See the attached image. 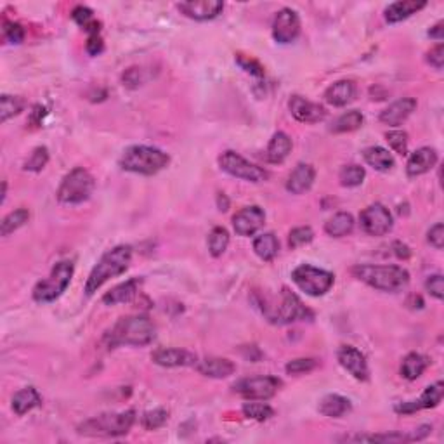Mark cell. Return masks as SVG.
<instances>
[{
  "instance_id": "6da1fadb",
  "label": "cell",
  "mask_w": 444,
  "mask_h": 444,
  "mask_svg": "<svg viewBox=\"0 0 444 444\" xmlns=\"http://www.w3.org/2000/svg\"><path fill=\"white\" fill-rule=\"evenodd\" d=\"M156 337V328L153 321L143 314H132L124 316L112 326L104 335V344L109 349L120 347V345H134L143 347L149 345Z\"/></svg>"
},
{
  "instance_id": "7a4b0ae2",
  "label": "cell",
  "mask_w": 444,
  "mask_h": 444,
  "mask_svg": "<svg viewBox=\"0 0 444 444\" xmlns=\"http://www.w3.org/2000/svg\"><path fill=\"white\" fill-rule=\"evenodd\" d=\"M132 261V249L129 245H119L115 249L108 250L103 257L99 259L94 269L90 271L87 281H85V293L94 296L106 281L112 278L120 276L129 269Z\"/></svg>"
},
{
  "instance_id": "3957f363",
  "label": "cell",
  "mask_w": 444,
  "mask_h": 444,
  "mask_svg": "<svg viewBox=\"0 0 444 444\" xmlns=\"http://www.w3.org/2000/svg\"><path fill=\"white\" fill-rule=\"evenodd\" d=\"M352 274L372 288L389 293L401 292L410 283V273L401 266L359 264L352 267Z\"/></svg>"
},
{
  "instance_id": "277c9868",
  "label": "cell",
  "mask_w": 444,
  "mask_h": 444,
  "mask_svg": "<svg viewBox=\"0 0 444 444\" xmlns=\"http://www.w3.org/2000/svg\"><path fill=\"white\" fill-rule=\"evenodd\" d=\"M170 163V156L163 149L155 146H136L127 148L120 158V168L131 174L139 175H155L162 172Z\"/></svg>"
},
{
  "instance_id": "5b68a950",
  "label": "cell",
  "mask_w": 444,
  "mask_h": 444,
  "mask_svg": "<svg viewBox=\"0 0 444 444\" xmlns=\"http://www.w3.org/2000/svg\"><path fill=\"white\" fill-rule=\"evenodd\" d=\"M136 423V411L127 410L121 413H101L85 420L77 427V432L85 438H119L125 435Z\"/></svg>"
},
{
  "instance_id": "8992f818",
  "label": "cell",
  "mask_w": 444,
  "mask_h": 444,
  "mask_svg": "<svg viewBox=\"0 0 444 444\" xmlns=\"http://www.w3.org/2000/svg\"><path fill=\"white\" fill-rule=\"evenodd\" d=\"M96 188L92 174L84 167H75L61 180L58 188V202L63 205H80L87 202Z\"/></svg>"
},
{
  "instance_id": "52a82bcc",
  "label": "cell",
  "mask_w": 444,
  "mask_h": 444,
  "mask_svg": "<svg viewBox=\"0 0 444 444\" xmlns=\"http://www.w3.org/2000/svg\"><path fill=\"white\" fill-rule=\"evenodd\" d=\"M75 266L72 261H61L53 267L45 280L38 281L33 288V298L38 304H50L58 300L72 283Z\"/></svg>"
},
{
  "instance_id": "ba28073f",
  "label": "cell",
  "mask_w": 444,
  "mask_h": 444,
  "mask_svg": "<svg viewBox=\"0 0 444 444\" xmlns=\"http://www.w3.org/2000/svg\"><path fill=\"white\" fill-rule=\"evenodd\" d=\"M292 280L305 296L321 297L330 292V288L335 283V276L330 271L320 269L309 264H302L293 269Z\"/></svg>"
},
{
  "instance_id": "9c48e42d",
  "label": "cell",
  "mask_w": 444,
  "mask_h": 444,
  "mask_svg": "<svg viewBox=\"0 0 444 444\" xmlns=\"http://www.w3.org/2000/svg\"><path fill=\"white\" fill-rule=\"evenodd\" d=\"M219 165H221V168L226 174L242 180H249V183H264L269 178V174L264 168L249 162L242 155H238L237 151H224L219 156Z\"/></svg>"
},
{
  "instance_id": "30bf717a",
  "label": "cell",
  "mask_w": 444,
  "mask_h": 444,
  "mask_svg": "<svg viewBox=\"0 0 444 444\" xmlns=\"http://www.w3.org/2000/svg\"><path fill=\"white\" fill-rule=\"evenodd\" d=\"M281 380L278 377H252L243 379L233 385L234 392L247 401H267L280 391Z\"/></svg>"
},
{
  "instance_id": "8fae6325",
  "label": "cell",
  "mask_w": 444,
  "mask_h": 444,
  "mask_svg": "<svg viewBox=\"0 0 444 444\" xmlns=\"http://www.w3.org/2000/svg\"><path fill=\"white\" fill-rule=\"evenodd\" d=\"M314 314L302 304V300L298 298L296 293L290 292L288 288L281 290V300L280 305L276 308V311L271 313L269 321L278 325H288L293 321H305L313 320Z\"/></svg>"
},
{
  "instance_id": "7c38bea8",
  "label": "cell",
  "mask_w": 444,
  "mask_h": 444,
  "mask_svg": "<svg viewBox=\"0 0 444 444\" xmlns=\"http://www.w3.org/2000/svg\"><path fill=\"white\" fill-rule=\"evenodd\" d=\"M359 222L364 233L370 234V237H385L394 224L392 214L382 203H373V205L364 208L359 215Z\"/></svg>"
},
{
  "instance_id": "4fadbf2b",
  "label": "cell",
  "mask_w": 444,
  "mask_h": 444,
  "mask_svg": "<svg viewBox=\"0 0 444 444\" xmlns=\"http://www.w3.org/2000/svg\"><path fill=\"white\" fill-rule=\"evenodd\" d=\"M300 35V18L293 9L283 7L274 16L273 23V38L278 44H292Z\"/></svg>"
},
{
  "instance_id": "5bb4252c",
  "label": "cell",
  "mask_w": 444,
  "mask_h": 444,
  "mask_svg": "<svg viewBox=\"0 0 444 444\" xmlns=\"http://www.w3.org/2000/svg\"><path fill=\"white\" fill-rule=\"evenodd\" d=\"M337 359H339L340 367L344 368L349 375L354 377L359 382H367L370 379V370H368L367 357L359 349L352 347V345H344L337 352Z\"/></svg>"
},
{
  "instance_id": "9a60e30c",
  "label": "cell",
  "mask_w": 444,
  "mask_h": 444,
  "mask_svg": "<svg viewBox=\"0 0 444 444\" xmlns=\"http://www.w3.org/2000/svg\"><path fill=\"white\" fill-rule=\"evenodd\" d=\"M266 222V214L259 205L242 208L233 215V227L238 237H254Z\"/></svg>"
},
{
  "instance_id": "2e32d148",
  "label": "cell",
  "mask_w": 444,
  "mask_h": 444,
  "mask_svg": "<svg viewBox=\"0 0 444 444\" xmlns=\"http://www.w3.org/2000/svg\"><path fill=\"white\" fill-rule=\"evenodd\" d=\"M443 396H444V384L435 382L429 385V387L422 392V396H420L418 399L401 403L394 408V410H396V413H399V415H411L420 410H431V408H435L441 404Z\"/></svg>"
},
{
  "instance_id": "e0dca14e",
  "label": "cell",
  "mask_w": 444,
  "mask_h": 444,
  "mask_svg": "<svg viewBox=\"0 0 444 444\" xmlns=\"http://www.w3.org/2000/svg\"><path fill=\"white\" fill-rule=\"evenodd\" d=\"M288 108L292 117L300 124H318L326 119V108L320 103L305 99L302 96H292L288 101Z\"/></svg>"
},
{
  "instance_id": "ac0fdd59",
  "label": "cell",
  "mask_w": 444,
  "mask_h": 444,
  "mask_svg": "<svg viewBox=\"0 0 444 444\" xmlns=\"http://www.w3.org/2000/svg\"><path fill=\"white\" fill-rule=\"evenodd\" d=\"M178 9L186 18L195 19V21H210L222 13L224 2L221 0H191V2H180Z\"/></svg>"
},
{
  "instance_id": "d6986e66",
  "label": "cell",
  "mask_w": 444,
  "mask_h": 444,
  "mask_svg": "<svg viewBox=\"0 0 444 444\" xmlns=\"http://www.w3.org/2000/svg\"><path fill=\"white\" fill-rule=\"evenodd\" d=\"M153 363L163 368H179V367H195L198 357L193 352L186 351V349L178 347H162L156 349L151 354Z\"/></svg>"
},
{
  "instance_id": "ffe728a7",
  "label": "cell",
  "mask_w": 444,
  "mask_h": 444,
  "mask_svg": "<svg viewBox=\"0 0 444 444\" xmlns=\"http://www.w3.org/2000/svg\"><path fill=\"white\" fill-rule=\"evenodd\" d=\"M416 109V101L413 97H403V99L394 101L392 104H389L387 108L380 113V121L389 127H399L401 124H404Z\"/></svg>"
},
{
  "instance_id": "44dd1931",
  "label": "cell",
  "mask_w": 444,
  "mask_h": 444,
  "mask_svg": "<svg viewBox=\"0 0 444 444\" xmlns=\"http://www.w3.org/2000/svg\"><path fill=\"white\" fill-rule=\"evenodd\" d=\"M438 163V151L434 148L423 146L411 153L406 163L408 178H418V175L427 174Z\"/></svg>"
},
{
  "instance_id": "7402d4cb",
  "label": "cell",
  "mask_w": 444,
  "mask_h": 444,
  "mask_svg": "<svg viewBox=\"0 0 444 444\" xmlns=\"http://www.w3.org/2000/svg\"><path fill=\"white\" fill-rule=\"evenodd\" d=\"M196 372L208 379H227L237 372V364L226 357H205L202 361H196Z\"/></svg>"
},
{
  "instance_id": "603a6c76",
  "label": "cell",
  "mask_w": 444,
  "mask_h": 444,
  "mask_svg": "<svg viewBox=\"0 0 444 444\" xmlns=\"http://www.w3.org/2000/svg\"><path fill=\"white\" fill-rule=\"evenodd\" d=\"M316 179V170L311 163H298L286 180V191L292 195H302L313 188Z\"/></svg>"
},
{
  "instance_id": "cb8c5ba5",
  "label": "cell",
  "mask_w": 444,
  "mask_h": 444,
  "mask_svg": "<svg viewBox=\"0 0 444 444\" xmlns=\"http://www.w3.org/2000/svg\"><path fill=\"white\" fill-rule=\"evenodd\" d=\"M356 97V84L352 80H339L325 90V101L335 108H344Z\"/></svg>"
},
{
  "instance_id": "d4e9b609",
  "label": "cell",
  "mask_w": 444,
  "mask_h": 444,
  "mask_svg": "<svg viewBox=\"0 0 444 444\" xmlns=\"http://www.w3.org/2000/svg\"><path fill=\"white\" fill-rule=\"evenodd\" d=\"M141 280L139 278H132L125 283H120L115 288H112L109 292H106L103 296V304L104 305H119V304H129L136 298L137 292H139Z\"/></svg>"
},
{
  "instance_id": "484cf974",
  "label": "cell",
  "mask_w": 444,
  "mask_h": 444,
  "mask_svg": "<svg viewBox=\"0 0 444 444\" xmlns=\"http://www.w3.org/2000/svg\"><path fill=\"white\" fill-rule=\"evenodd\" d=\"M423 7H427L426 0H398L385 9V21L391 23V25L401 23L418 13V11H422Z\"/></svg>"
},
{
  "instance_id": "4316f807",
  "label": "cell",
  "mask_w": 444,
  "mask_h": 444,
  "mask_svg": "<svg viewBox=\"0 0 444 444\" xmlns=\"http://www.w3.org/2000/svg\"><path fill=\"white\" fill-rule=\"evenodd\" d=\"M292 139H290L288 134L285 132H276L273 137H271L269 144H267V151H266V158L269 163H283L288 155L292 153Z\"/></svg>"
},
{
  "instance_id": "83f0119b",
  "label": "cell",
  "mask_w": 444,
  "mask_h": 444,
  "mask_svg": "<svg viewBox=\"0 0 444 444\" xmlns=\"http://www.w3.org/2000/svg\"><path fill=\"white\" fill-rule=\"evenodd\" d=\"M320 413L328 418H340L352 410L351 401L340 394H328L320 401Z\"/></svg>"
},
{
  "instance_id": "f1b7e54d",
  "label": "cell",
  "mask_w": 444,
  "mask_h": 444,
  "mask_svg": "<svg viewBox=\"0 0 444 444\" xmlns=\"http://www.w3.org/2000/svg\"><path fill=\"white\" fill-rule=\"evenodd\" d=\"M42 404V396L35 387H25L13 396V410L16 415L23 416Z\"/></svg>"
},
{
  "instance_id": "f546056e",
  "label": "cell",
  "mask_w": 444,
  "mask_h": 444,
  "mask_svg": "<svg viewBox=\"0 0 444 444\" xmlns=\"http://www.w3.org/2000/svg\"><path fill=\"white\" fill-rule=\"evenodd\" d=\"M363 158L370 167L379 172H389L394 167V156L382 146H370L363 151Z\"/></svg>"
},
{
  "instance_id": "4dcf8cb0",
  "label": "cell",
  "mask_w": 444,
  "mask_h": 444,
  "mask_svg": "<svg viewBox=\"0 0 444 444\" xmlns=\"http://www.w3.org/2000/svg\"><path fill=\"white\" fill-rule=\"evenodd\" d=\"M354 229V217L347 212H339L325 224V233L332 238L347 237Z\"/></svg>"
},
{
  "instance_id": "1f68e13d",
  "label": "cell",
  "mask_w": 444,
  "mask_h": 444,
  "mask_svg": "<svg viewBox=\"0 0 444 444\" xmlns=\"http://www.w3.org/2000/svg\"><path fill=\"white\" fill-rule=\"evenodd\" d=\"M254 252L259 259L264 262L274 261L278 252H280V242H278L274 233H262L254 239Z\"/></svg>"
},
{
  "instance_id": "d6a6232c",
  "label": "cell",
  "mask_w": 444,
  "mask_h": 444,
  "mask_svg": "<svg viewBox=\"0 0 444 444\" xmlns=\"http://www.w3.org/2000/svg\"><path fill=\"white\" fill-rule=\"evenodd\" d=\"M429 367V359L418 352H410L401 363V375L406 380H416Z\"/></svg>"
},
{
  "instance_id": "836d02e7",
  "label": "cell",
  "mask_w": 444,
  "mask_h": 444,
  "mask_svg": "<svg viewBox=\"0 0 444 444\" xmlns=\"http://www.w3.org/2000/svg\"><path fill=\"white\" fill-rule=\"evenodd\" d=\"M73 21L77 23L78 26H82L89 35H99L101 31V23L94 18L92 9L85 6H77L72 13Z\"/></svg>"
},
{
  "instance_id": "e575fe53",
  "label": "cell",
  "mask_w": 444,
  "mask_h": 444,
  "mask_svg": "<svg viewBox=\"0 0 444 444\" xmlns=\"http://www.w3.org/2000/svg\"><path fill=\"white\" fill-rule=\"evenodd\" d=\"M363 113L357 112V109H351V112L344 113L339 119L333 121L332 132L333 134H347V132H354L357 129L363 125Z\"/></svg>"
},
{
  "instance_id": "d590c367",
  "label": "cell",
  "mask_w": 444,
  "mask_h": 444,
  "mask_svg": "<svg viewBox=\"0 0 444 444\" xmlns=\"http://www.w3.org/2000/svg\"><path fill=\"white\" fill-rule=\"evenodd\" d=\"M25 106L26 103L21 96H9V94H4V96L0 97V121L6 124L9 119L19 115V113L25 109Z\"/></svg>"
},
{
  "instance_id": "8d00e7d4",
  "label": "cell",
  "mask_w": 444,
  "mask_h": 444,
  "mask_svg": "<svg viewBox=\"0 0 444 444\" xmlns=\"http://www.w3.org/2000/svg\"><path fill=\"white\" fill-rule=\"evenodd\" d=\"M30 219V212L26 208H18V210L11 212L0 222V234L2 237H9L11 233H14L16 229H19L21 226H25Z\"/></svg>"
},
{
  "instance_id": "74e56055",
  "label": "cell",
  "mask_w": 444,
  "mask_h": 444,
  "mask_svg": "<svg viewBox=\"0 0 444 444\" xmlns=\"http://www.w3.org/2000/svg\"><path fill=\"white\" fill-rule=\"evenodd\" d=\"M229 247V233L224 227H214L208 234V252L212 257H221Z\"/></svg>"
},
{
  "instance_id": "f35d334b",
  "label": "cell",
  "mask_w": 444,
  "mask_h": 444,
  "mask_svg": "<svg viewBox=\"0 0 444 444\" xmlns=\"http://www.w3.org/2000/svg\"><path fill=\"white\" fill-rule=\"evenodd\" d=\"M364 178H367V170L361 165H345L340 168L339 179L340 184L345 188H357L363 184Z\"/></svg>"
},
{
  "instance_id": "ab89813d",
  "label": "cell",
  "mask_w": 444,
  "mask_h": 444,
  "mask_svg": "<svg viewBox=\"0 0 444 444\" xmlns=\"http://www.w3.org/2000/svg\"><path fill=\"white\" fill-rule=\"evenodd\" d=\"M243 415L250 420H257V422H266L274 415V410L266 403H255V401H249L243 404L242 408Z\"/></svg>"
},
{
  "instance_id": "60d3db41",
  "label": "cell",
  "mask_w": 444,
  "mask_h": 444,
  "mask_svg": "<svg viewBox=\"0 0 444 444\" xmlns=\"http://www.w3.org/2000/svg\"><path fill=\"white\" fill-rule=\"evenodd\" d=\"M168 420V411L163 408H155V410H149L143 415L141 423L146 431H156L160 427H163Z\"/></svg>"
},
{
  "instance_id": "b9f144b4",
  "label": "cell",
  "mask_w": 444,
  "mask_h": 444,
  "mask_svg": "<svg viewBox=\"0 0 444 444\" xmlns=\"http://www.w3.org/2000/svg\"><path fill=\"white\" fill-rule=\"evenodd\" d=\"M314 239V231L309 226H300L290 231L288 234V247L292 250L300 249V247L309 245Z\"/></svg>"
},
{
  "instance_id": "7bdbcfd3",
  "label": "cell",
  "mask_w": 444,
  "mask_h": 444,
  "mask_svg": "<svg viewBox=\"0 0 444 444\" xmlns=\"http://www.w3.org/2000/svg\"><path fill=\"white\" fill-rule=\"evenodd\" d=\"M49 162V149L45 146H38L31 151L28 160L25 162V170L28 172H40Z\"/></svg>"
},
{
  "instance_id": "ee69618b",
  "label": "cell",
  "mask_w": 444,
  "mask_h": 444,
  "mask_svg": "<svg viewBox=\"0 0 444 444\" xmlns=\"http://www.w3.org/2000/svg\"><path fill=\"white\" fill-rule=\"evenodd\" d=\"M316 367H318L316 359H311V357H298V359L288 361L285 370L288 375H304V373L313 372Z\"/></svg>"
},
{
  "instance_id": "f6af8a7d",
  "label": "cell",
  "mask_w": 444,
  "mask_h": 444,
  "mask_svg": "<svg viewBox=\"0 0 444 444\" xmlns=\"http://www.w3.org/2000/svg\"><path fill=\"white\" fill-rule=\"evenodd\" d=\"M385 139H387L389 146L392 148V151L398 153V155H406L408 153V134L404 131H391L385 134Z\"/></svg>"
},
{
  "instance_id": "bcb514c9",
  "label": "cell",
  "mask_w": 444,
  "mask_h": 444,
  "mask_svg": "<svg viewBox=\"0 0 444 444\" xmlns=\"http://www.w3.org/2000/svg\"><path fill=\"white\" fill-rule=\"evenodd\" d=\"M4 37L9 44H21L25 40V28L19 23H4Z\"/></svg>"
},
{
  "instance_id": "7dc6e473",
  "label": "cell",
  "mask_w": 444,
  "mask_h": 444,
  "mask_svg": "<svg viewBox=\"0 0 444 444\" xmlns=\"http://www.w3.org/2000/svg\"><path fill=\"white\" fill-rule=\"evenodd\" d=\"M426 290L434 298H438V300H443V298H444V280H443V274H432V276L427 278Z\"/></svg>"
},
{
  "instance_id": "c3c4849f",
  "label": "cell",
  "mask_w": 444,
  "mask_h": 444,
  "mask_svg": "<svg viewBox=\"0 0 444 444\" xmlns=\"http://www.w3.org/2000/svg\"><path fill=\"white\" fill-rule=\"evenodd\" d=\"M237 63H238L239 66H242L243 70H245L247 73L255 75V77H262V75H264V68H262V65L257 60H254V58L243 56V54H238Z\"/></svg>"
},
{
  "instance_id": "681fc988",
  "label": "cell",
  "mask_w": 444,
  "mask_h": 444,
  "mask_svg": "<svg viewBox=\"0 0 444 444\" xmlns=\"http://www.w3.org/2000/svg\"><path fill=\"white\" fill-rule=\"evenodd\" d=\"M427 239H429V243L432 247H434L435 250H443V245H444V226H443V222L434 224V226L431 227L429 233H427Z\"/></svg>"
},
{
  "instance_id": "f907efd6",
  "label": "cell",
  "mask_w": 444,
  "mask_h": 444,
  "mask_svg": "<svg viewBox=\"0 0 444 444\" xmlns=\"http://www.w3.org/2000/svg\"><path fill=\"white\" fill-rule=\"evenodd\" d=\"M427 63H429L431 66H434L435 70H443V66H444V45L443 44L432 47L429 53H427Z\"/></svg>"
},
{
  "instance_id": "816d5d0a",
  "label": "cell",
  "mask_w": 444,
  "mask_h": 444,
  "mask_svg": "<svg viewBox=\"0 0 444 444\" xmlns=\"http://www.w3.org/2000/svg\"><path fill=\"white\" fill-rule=\"evenodd\" d=\"M87 53L90 56H99L104 50V42L101 38V35H89L87 38V45H85Z\"/></svg>"
},
{
  "instance_id": "f5cc1de1",
  "label": "cell",
  "mask_w": 444,
  "mask_h": 444,
  "mask_svg": "<svg viewBox=\"0 0 444 444\" xmlns=\"http://www.w3.org/2000/svg\"><path fill=\"white\" fill-rule=\"evenodd\" d=\"M124 85H127V87H137V85H141V70L129 68L124 73Z\"/></svg>"
},
{
  "instance_id": "db71d44e",
  "label": "cell",
  "mask_w": 444,
  "mask_h": 444,
  "mask_svg": "<svg viewBox=\"0 0 444 444\" xmlns=\"http://www.w3.org/2000/svg\"><path fill=\"white\" fill-rule=\"evenodd\" d=\"M394 254H396V257L398 259H410V255H411V250L408 249V245H404V243H401V242H394Z\"/></svg>"
},
{
  "instance_id": "11a10c76",
  "label": "cell",
  "mask_w": 444,
  "mask_h": 444,
  "mask_svg": "<svg viewBox=\"0 0 444 444\" xmlns=\"http://www.w3.org/2000/svg\"><path fill=\"white\" fill-rule=\"evenodd\" d=\"M429 37L435 38V40H439V42L443 40L444 38V23L443 21H439L435 26H432V28L429 30Z\"/></svg>"
},
{
  "instance_id": "9f6ffc18",
  "label": "cell",
  "mask_w": 444,
  "mask_h": 444,
  "mask_svg": "<svg viewBox=\"0 0 444 444\" xmlns=\"http://www.w3.org/2000/svg\"><path fill=\"white\" fill-rule=\"evenodd\" d=\"M217 207L221 212H227V208H229V200H227V196L224 193H219L217 195Z\"/></svg>"
}]
</instances>
